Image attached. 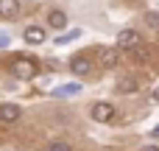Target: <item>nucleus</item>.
<instances>
[{"label": "nucleus", "instance_id": "7", "mask_svg": "<svg viewBox=\"0 0 159 151\" xmlns=\"http://www.w3.org/2000/svg\"><path fill=\"white\" fill-rule=\"evenodd\" d=\"M70 70H73L75 76H89V73H92V64H89V59H84V56H75V59L70 62Z\"/></svg>", "mask_w": 159, "mask_h": 151}, {"label": "nucleus", "instance_id": "6", "mask_svg": "<svg viewBox=\"0 0 159 151\" xmlns=\"http://www.w3.org/2000/svg\"><path fill=\"white\" fill-rule=\"evenodd\" d=\"M120 62V48H103L101 50V64L103 67H117Z\"/></svg>", "mask_w": 159, "mask_h": 151}, {"label": "nucleus", "instance_id": "16", "mask_svg": "<svg viewBox=\"0 0 159 151\" xmlns=\"http://www.w3.org/2000/svg\"><path fill=\"white\" fill-rule=\"evenodd\" d=\"M6 45H8V34H3V31H0V48H6Z\"/></svg>", "mask_w": 159, "mask_h": 151}, {"label": "nucleus", "instance_id": "2", "mask_svg": "<svg viewBox=\"0 0 159 151\" xmlns=\"http://www.w3.org/2000/svg\"><path fill=\"white\" fill-rule=\"evenodd\" d=\"M143 45V36H140V31H134V28H123L120 34H117V48L120 50H134V48H140Z\"/></svg>", "mask_w": 159, "mask_h": 151}, {"label": "nucleus", "instance_id": "11", "mask_svg": "<svg viewBox=\"0 0 159 151\" xmlns=\"http://www.w3.org/2000/svg\"><path fill=\"white\" fill-rule=\"evenodd\" d=\"M115 90H117V92H123V95H126V92H137V90H140V87H137V78H120V81H117V87H115Z\"/></svg>", "mask_w": 159, "mask_h": 151}, {"label": "nucleus", "instance_id": "14", "mask_svg": "<svg viewBox=\"0 0 159 151\" xmlns=\"http://www.w3.org/2000/svg\"><path fill=\"white\" fill-rule=\"evenodd\" d=\"M48 151H73V146H70L67 140H53V143L48 146Z\"/></svg>", "mask_w": 159, "mask_h": 151}, {"label": "nucleus", "instance_id": "15", "mask_svg": "<svg viewBox=\"0 0 159 151\" xmlns=\"http://www.w3.org/2000/svg\"><path fill=\"white\" fill-rule=\"evenodd\" d=\"M78 34H81V31H67V34H64V36H61V34H59V39H56V42H59V45H61V42H70V39H75V36H78Z\"/></svg>", "mask_w": 159, "mask_h": 151}, {"label": "nucleus", "instance_id": "18", "mask_svg": "<svg viewBox=\"0 0 159 151\" xmlns=\"http://www.w3.org/2000/svg\"><path fill=\"white\" fill-rule=\"evenodd\" d=\"M140 151H159V149H157V146H143Z\"/></svg>", "mask_w": 159, "mask_h": 151}, {"label": "nucleus", "instance_id": "9", "mask_svg": "<svg viewBox=\"0 0 159 151\" xmlns=\"http://www.w3.org/2000/svg\"><path fill=\"white\" fill-rule=\"evenodd\" d=\"M78 92H81V84H75V81L73 84H61L59 90H53L56 98H70V95H78Z\"/></svg>", "mask_w": 159, "mask_h": 151}, {"label": "nucleus", "instance_id": "1", "mask_svg": "<svg viewBox=\"0 0 159 151\" xmlns=\"http://www.w3.org/2000/svg\"><path fill=\"white\" fill-rule=\"evenodd\" d=\"M11 76L20 78V81H31V78L39 76V62L31 59V56H17L11 62Z\"/></svg>", "mask_w": 159, "mask_h": 151}, {"label": "nucleus", "instance_id": "17", "mask_svg": "<svg viewBox=\"0 0 159 151\" xmlns=\"http://www.w3.org/2000/svg\"><path fill=\"white\" fill-rule=\"evenodd\" d=\"M151 101H157V104H159V87L154 90V92H151Z\"/></svg>", "mask_w": 159, "mask_h": 151}, {"label": "nucleus", "instance_id": "10", "mask_svg": "<svg viewBox=\"0 0 159 151\" xmlns=\"http://www.w3.org/2000/svg\"><path fill=\"white\" fill-rule=\"evenodd\" d=\"M20 11V0H0V17H14Z\"/></svg>", "mask_w": 159, "mask_h": 151}, {"label": "nucleus", "instance_id": "4", "mask_svg": "<svg viewBox=\"0 0 159 151\" xmlns=\"http://www.w3.org/2000/svg\"><path fill=\"white\" fill-rule=\"evenodd\" d=\"M22 36H25V42H31V45H42V42L48 39V31H45L42 25H28Z\"/></svg>", "mask_w": 159, "mask_h": 151}, {"label": "nucleus", "instance_id": "3", "mask_svg": "<svg viewBox=\"0 0 159 151\" xmlns=\"http://www.w3.org/2000/svg\"><path fill=\"white\" fill-rule=\"evenodd\" d=\"M89 118H92L95 123H109V120L115 118V106H112V104H106V101H98V104H92Z\"/></svg>", "mask_w": 159, "mask_h": 151}, {"label": "nucleus", "instance_id": "12", "mask_svg": "<svg viewBox=\"0 0 159 151\" xmlns=\"http://www.w3.org/2000/svg\"><path fill=\"white\" fill-rule=\"evenodd\" d=\"M129 59H131V62H140V64H143V62H148V59H151V53H148V50H145V48L140 45V48L129 50Z\"/></svg>", "mask_w": 159, "mask_h": 151}, {"label": "nucleus", "instance_id": "13", "mask_svg": "<svg viewBox=\"0 0 159 151\" xmlns=\"http://www.w3.org/2000/svg\"><path fill=\"white\" fill-rule=\"evenodd\" d=\"M145 25L159 31V11H145Z\"/></svg>", "mask_w": 159, "mask_h": 151}, {"label": "nucleus", "instance_id": "8", "mask_svg": "<svg viewBox=\"0 0 159 151\" xmlns=\"http://www.w3.org/2000/svg\"><path fill=\"white\" fill-rule=\"evenodd\" d=\"M48 25H50V28H56V31L67 28V14H64V11H59V8H56V11H50V14H48Z\"/></svg>", "mask_w": 159, "mask_h": 151}, {"label": "nucleus", "instance_id": "5", "mask_svg": "<svg viewBox=\"0 0 159 151\" xmlns=\"http://www.w3.org/2000/svg\"><path fill=\"white\" fill-rule=\"evenodd\" d=\"M20 115H22V109L17 104H3L0 106V120L3 123H14V120H20Z\"/></svg>", "mask_w": 159, "mask_h": 151}]
</instances>
